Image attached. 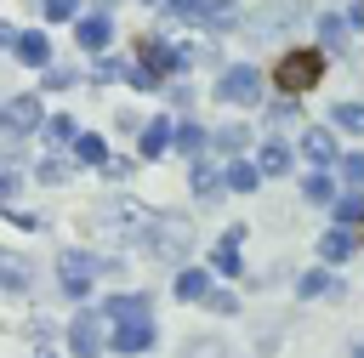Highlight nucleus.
I'll return each instance as SVG.
<instances>
[{
    "instance_id": "nucleus-39",
    "label": "nucleus",
    "mask_w": 364,
    "mask_h": 358,
    "mask_svg": "<svg viewBox=\"0 0 364 358\" xmlns=\"http://www.w3.org/2000/svg\"><path fill=\"white\" fill-rule=\"evenodd\" d=\"M68 85H74V68H63V63L40 68V91H68Z\"/></svg>"
},
{
    "instance_id": "nucleus-28",
    "label": "nucleus",
    "mask_w": 364,
    "mask_h": 358,
    "mask_svg": "<svg viewBox=\"0 0 364 358\" xmlns=\"http://www.w3.org/2000/svg\"><path fill=\"white\" fill-rule=\"evenodd\" d=\"M330 216H336V227H364V193L341 188V193L330 199Z\"/></svg>"
},
{
    "instance_id": "nucleus-8",
    "label": "nucleus",
    "mask_w": 364,
    "mask_h": 358,
    "mask_svg": "<svg viewBox=\"0 0 364 358\" xmlns=\"http://www.w3.org/2000/svg\"><path fill=\"white\" fill-rule=\"evenodd\" d=\"M313 11H307V0H290V6H262L256 17H245V28L256 34V40H279V34H290V28H301Z\"/></svg>"
},
{
    "instance_id": "nucleus-20",
    "label": "nucleus",
    "mask_w": 364,
    "mask_h": 358,
    "mask_svg": "<svg viewBox=\"0 0 364 358\" xmlns=\"http://www.w3.org/2000/svg\"><path fill=\"white\" fill-rule=\"evenodd\" d=\"M358 256V233L353 227H324L318 233V261L324 267H341V261H353Z\"/></svg>"
},
{
    "instance_id": "nucleus-23",
    "label": "nucleus",
    "mask_w": 364,
    "mask_h": 358,
    "mask_svg": "<svg viewBox=\"0 0 364 358\" xmlns=\"http://www.w3.org/2000/svg\"><path fill=\"white\" fill-rule=\"evenodd\" d=\"M68 159H74V165H85V170H102V159H108V142H102L97 131H74V142H68Z\"/></svg>"
},
{
    "instance_id": "nucleus-47",
    "label": "nucleus",
    "mask_w": 364,
    "mask_h": 358,
    "mask_svg": "<svg viewBox=\"0 0 364 358\" xmlns=\"http://www.w3.org/2000/svg\"><path fill=\"white\" fill-rule=\"evenodd\" d=\"M34 358H57V352H34Z\"/></svg>"
},
{
    "instance_id": "nucleus-45",
    "label": "nucleus",
    "mask_w": 364,
    "mask_h": 358,
    "mask_svg": "<svg viewBox=\"0 0 364 358\" xmlns=\"http://www.w3.org/2000/svg\"><path fill=\"white\" fill-rule=\"evenodd\" d=\"M11 40H17V23H6V17H0V51H11Z\"/></svg>"
},
{
    "instance_id": "nucleus-44",
    "label": "nucleus",
    "mask_w": 364,
    "mask_h": 358,
    "mask_svg": "<svg viewBox=\"0 0 364 358\" xmlns=\"http://www.w3.org/2000/svg\"><path fill=\"white\" fill-rule=\"evenodd\" d=\"M0 210H6V216H11V222H17V227H28V233H34V227H40V216H34V210H17V205H0Z\"/></svg>"
},
{
    "instance_id": "nucleus-35",
    "label": "nucleus",
    "mask_w": 364,
    "mask_h": 358,
    "mask_svg": "<svg viewBox=\"0 0 364 358\" xmlns=\"http://www.w3.org/2000/svg\"><path fill=\"white\" fill-rule=\"evenodd\" d=\"M125 74H131V63H125V57H114V51H102V57H97V68H91V80H97V85H119Z\"/></svg>"
},
{
    "instance_id": "nucleus-10",
    "label": "nucleus",
    "mask_w": 364,
    "mask_h": 358,
    "mask_svg": "<svg viewBox=\"0 0 364 358\" xmlns=\"http://www.w3.org/2000/svg\"><path fill=\"white\" fill-rule=\"evenodd\" d=\"M245 233H250L245 222H228L222 227V239L210 244V278H245V256H239L245 250Z\"/></svg>"
},
{
    "instance_id": "nucleus-18",
    "label": "nucleus",
    "mask_w": 364,
    "mask_h": 358,
    "mask_svg": "<svg viewBox=\"0 0 364 358\" xmlns=\"http://www.w3.org/2000/svg\"><path fill=\"white\" fill-rule=\"evenodd\" d=\"M313 34H318L313 45H318L324 57L347 51V40H353V28H347V17H341V11H318V17H313Z\"/></svg>"
},
{
    "instance_id": "nucleus-41",
    "label": "nucleus",
    "mask_w": 364,
    "mask_h": 358,
    "mask_svg": "<svg viewBox=\"0 0 364 358\" xmlns=\"http://www.w3.org/2000/svg\"><path fill=\"white\" fill-rule=\"evenodd\" d=\"M102 176H108V182H131V176H136V159H125V153L114 159V153H108V159H102Z\"/></svg>"
},
{
    "instance_id": "nucleus-11",
    "label": "nucleus",
    "mask_w": 364,
    "mask_h": 358,
    "mask_svg": "<svg viewBox=\"0 0 364 358\" xmlns=\"http://www.w3.org/2000/svg\"><path fill=\"white\" fill-rule=\"evenodd\" d=\"M74 45H80L85 57H102V51L114 45V17H108V11H80V17H74Z\"/></svg>"
},
{
    "instance_id": "nucleus-36",
    "label": "nucleus",
    "mask_w": 364,
    "mask_h": 358,
    "mask_svg": "<svg viewBox=\"0 0 364 358\" xmlns=\"http://www.w3.org/2000/svg\"><path fill=\"white\" fill-rule=\"evenodd\" d=\"M199 307H205L210 318H233V313H239V295H233V290H222V284H210Z\"/></svg>"
},
{
    "instance_id": "nucleus-1",
    "label": "nucleus",
    "mask_w": 364,
    "mask_h": 358,
    "mask_svg": "<svg viewBox=\"0 0 364 358\" xmlns=\"http://www.w3.org/2000/svg\"><path fill=\"white\" fill-rule=\"evenodd\" d=\"M51 267H57V290L68 301H91V284L97 278H119L125 273L119 256H102V250H85V244H63Z\"/></svg>"
},
{
    "instance_id": "nucleus-32",
    "label": "nucleus",
    "mask_w": 364,
    "mask_h": 358,
    "mask_svg": "<svg viewBox=\"0 0 364 358\" xmlns=\"http://www.w3.org/2000/svg\"><path fill=\"white\" fill-rule=\"evenodd\" d=\"M23 182H28V170H23V159H17V153H0V205H11Z\"/></svg>"
},
{
    "instance_id": "nucleus-19",
    "label": "nucleus",
    "mask_w": 364,
    "mask_h": 358,
    "mask_svg": "<svg viewBox=\"0 0 364 358\" xmlns=\"http://www.w3.org/2000/svg\"><path fill=\"white\" fill-rule=\"evenodd\" d=\"M188 193H193L199 205H216V199L228 193V188H222V165H210V159L199 153V159H193V170H188Z\"/></svg>"
},
{
    "instance_id": "nucleus-38",
    "label": "nucleus",
    "mask_w": 364,
    "mask_h": 358,
    "mask_svg": "<svg viewBox=\"0 0 364 358\" xmlns=\"http://www.w3.org/2000/svg\"><path fill=\"white\" fill-rule=\"evenodd\" d=\"M301 114V97H273V102H262V119L267 125H290Z\"/></svg>"
},
{
    "instance_id": "nucleus-37",
    "label": "nucleus",
    "mask_w": 364,
    "mask_h": 358,
    "mask_svg": "<svg viewBox=\"0 0 364 358\" xmlns=\"http://www.w3.org/2000/svg\"><path fill=\"white\" fill-rule=\"evenodd\" d=\"M165 6V17H176V23H205L210 17V0H159Z\"/></svg>"
},
{
    "instance_id": "nucleus-13",
    "label": "nucleus",
    "mask_w": 364,
    "mask_h": 358,
    "mask_svg": "<svg viewBox=\"0 0 364 358\" xmlns=\"http://www.w3.org/2000/svg\"><path fill=\"white\" fill-rule=\"evenodd\" d=\"M11 57H17L23 68H34V74L57 63V57H51V34H46V28H17V40H11Z\"/></svg>"
},
{
    "instance_id": "nucleus-29",
    "label": "nucleus",
    "mask_w": 364,
    "mask_h": 358,
    "mask_svg": "<svg viewBox=\"0 0 364 358\" xmlns=\"http://www.w3.org/2000/svg\"><path fill=\"white\" fill-rule=\"evenodd\" d=\"M330 131H347V136H364V102H353V97H341V102H330Z\"/></svg>"
},
{
    "instance_id": "nucleus-4",
    "label": "nucleus",
    "mask_w": 364,
    "mask_h": 358,
    "mask_svg": "<svg viewBox=\"0 0 364 358\" xmlns=\"http://www.w3.org/2000/svg\"><path fill=\"white\" fill-rule=\"evenodd\" d=\"M97 222H102V233H114L119 244H142V233H148V222H154V205H142V199H131V193H108V199L97 205Z\"/></svg>"
},
{
    "instance_id": "nucleus-33",
    "label": "nucleus",
    "mask_w": 364,
    "mask_h": 358,
    "mask_svg": "<svg viewBox=\"0 0 364 358\" xmlns=\"http://www.w3.org/2000/svg\"><path fill=\"white\" fill-rule=\"evenodd\" d=\"M74 114H46V125H40V136H46V148H68L74 142Z\"/></svg>"
},
{
    "instance_id": "nucleus-22",
    "label": "nucleus",
    "mask_w": 364,
    "mask_h": 358,
    "mask_svg": "<svg viewBox=\"0 0 364 358\" xmlns=\"http://www.w3.org/2000/svg\"><path fill=\"white\" fill-rule=\"evenodd\" d=\"M250 136H256L250 125H239V119H228V125H216V131H210V148H216L222 159H239V153L250 148Z\"/></svg>"
},
{
    "instance_id": "nucleus-6",
    "label": "nucleus",
    "mask_w": 364,
    "mask_h": 358,
    "mask_svg": "<svg viewBox=\"0 0 364 358\" xmlns=\"http://www.w3.org/2000/svg\"><path fill=\"white\" fill-rule=\"evenodd\" d=\"M63 347H68V358H102L108 352V318L97 307H74V318L63 330Z\"/></svg>"
},
{
    "instance_id": "nucleus-27",
    "label": "nucleus",
    "mask_w": 364,
    "mask_h": 358,
    "mask_svg": "<svg viewBox=\"0 0 364 358\" xmlns=\"http://www.w3.org/2000/svg\"><path fill=\"white\" fill-rule=\"evenodd\" d=\"M336 290H341V278H336L324 261H318V267H307V273L296 278V295H301V301H318V295H336Z\"/></svg>"
},
{
    "instance_id": "nucleus-25",
    "label": "nucleus",
    "mask_w": 364,
    "mask_h": 358,
    "mask_svg": "<svg viewBox=\"0 0 364 358\" xmlns=\"http://www.w3.org/2000/svg\"><path fill=\"white\" fill-rule=\"evenodd\" d=\"M171 148H176V153H188V159H199V153H210V131H205L199 119H176Z\"/></svg>"
},
{
    "instance_id": "nucleus-15",
    "label": "nucleus",
    "mask_w": 364,
    "mask_h": 358,
    "mask_svg": "<svg viewBox=\"0 0 364 358\" xmlns=\"http://www.w3.org/2000/svg\"><path fill=\"white\" fill-rule=\"evenodd\" d=\"M250 165H256V170H262V182H267V176H290V170H296V153H290V142H284V136H262V142H256V153H250Z\"/></svg>"
},
{
    "instance_id": "nucleus-9",
    "label": "nucleus",
    "mask_w": 364,
    "mask_h": 358,
    "mask_svg": "<svg viewBox=\"0 0 364 358\" xmlns=\"http://www.w3.org/2000/svg\"><path fill=\"white\" fill-rule=\"evenodd\" d=\"M154 341H159L154 318H119V324H108V352H119V358H142V352H154Z\"/></svg>"
},
{
    "instance_id": "nucleus-12",
    "label": "nucleus",
    "mask_w": 364,
    "mask_h": 358,
    "mask_svg": "<svg viewBox=\"0 0 364 358\" xmlns=\"http://www.w3.org/2000/svg\"><path fill=\"white\" fill-rule=\"evenodd\" d=\"M171 136H176V119H171V114H148L142 131H136V159H142V165H148V159H165V153H171Z\"/></svg>"
},
{
    "instance_id": "nucleus-21",
    "label": "nucleus",
    "mask_w": 364,
    "mask_h": 358,
    "mask_svg": "<svg viewBox=\"0 0 364 358\" xmlns=\"http://www.w3.org/2000/svg\"><path fill=\"white\" fill-rule=\"evenodd\" d=\"M210 284H216V278H210V267H193V261H182V267H176V278H171V295H176V301H193V307H199Z\"/></svg>"
},
{
    "instance_id": "nucleus-24",
    "label": "nucleus",
    "mask_w": 364,
    "mask_h": 358,
    "mask_svg": "<svg viewBox=\"0 0 364 358\" xmlns=\"http://www.w3.org/2000/svg\"><path fill=\"white\" fill-rule=\"evenodd\" d=\"M222 188H228V193H256V188H262V170L250 165V153H239V159L222 165Z\"/></svg>"
},
{
    "instance_id": "nucleus-16",
    "label": "nucleus",
    "mask_w": 364,
    "mask_h": 358,
    "mask_svg": "<svg viewBox=\"0 0 364 358\" xmlns=\"http://www.w3.org/2000/svg\"><path fill=\"white\" fill-rule=\"evenodd\" d=\"M97 313H102L108 324H119V318H154V295H148V290H114Z\"/></svg>"
},
{
    "instance_id": "nucleus-43",
    "label": "nucleus",
    "mask_w": 364,
    "mask_h": 358,
    "mask_svg": "<svg viewBox=\"0 0 364 358\" xmlns=\"http://www.w3.org/2000/svg\"><path fill=\"white\" fill-rule=\"evenodd\" d=\"M114 131H119V136H136V131H142V119H136L131 108H119V114H114Z\"/></svg>"
},
{
    "instance_id": "nucleus-2",
    "label": "nucleus",
    "mask_w": 364,
    "mask_h": 358,
    "mask_svg": "<svg viewBox=\"0 0 364 358\" xmlns=\"http://www.w3.org/2000/svg\"><path fill=\"white\" fill-rule=\"evenodd\" d=\"M193 244H199V227H193L182 210H154V222H148V233H142V250H148L154 261L182 267V261L193 256Z\"/></svg>"
},
{
    "instance_id": "nucleus-26",
    "label": "nucleus",
    "mask_w": 364,
    "mask_h": 358,
    "mask_svg": "<svg viewBox=\"0 0 364 358\" xmlns=\"http://www.w3.org/2000/svg\"><path fill=\"white\" fill-rule=\"evenodd\" d=\"M336 193H341V182H336L330 170H313V165L301 170V199H307V205H324V210H330Z\"/></svg>"
},
{
    "instance_id": "nucleus-34",
    "label": "nucleus",
    "mask_w": 364,
    "mask_h": 358,
    "mask_svg": "<svg viewBox=\"0 0 364 358\" xmlns=\"http://www.w3.org/2000/svg\"><path fill=\"white\" fill-rule=\"evenodd\" d=\"M176 358H228V341L222 335H188Z\"/></svg>"
},
{
    "instance_id": "nucleus-40",
    "label": "nucleus",
    "mask_w": 364,
    "mask_h": 358,
    "mask_svg": "<svg viewBox=\"0 0 364 358\" xmlns=\"http://www.w3.org/2000/svg\"><path fill=\"white\" fill-rule=\"evenodd\" d=\"M40 11H46V23H74L80 0H40Z\"/></svg>"
},
{
    "instance_id": "nucleus-46",
    "label": "nucleus",
    "mask_w": 364,
    "mask_h": 358,
    "mask_svg": "<svg viewBox=\"0 0 364 358\" xmlns=\"http://www.w3.org/2000/svg\"><path fill=\"white\" fill-rule=\"evenodd\" d=\"M353 358H364V341H358V347H353Z\"/></svg>"
},
{
    "instance_id": "nucleus-3",
    "label": "nucleus",
    "mask_w": 364,
    "mask_h": 358,
    "mask_svg": "<svg viewBox=\"0 0 364 358\" xmlns=\"http://www.w3.org/2000/svg\"><path fill=\"white\" fill-rule=\"evenodd\" d=\"M324 63H330V57H324L318 45H290V51L273 63V91H279V97H307V91L324 80Z\"/></svg>"
},
{
    "instance_id": "nucleus-14",
    "label": "nucleus",
    "mask_w": 364,
    "mask_h": 358,
    "mask_svg": "<svg viewBox=\"0 0 364 358\" xmlns=\"http://www.w3.org/2000/svg\"><path fill=\"white\" fill-rule=\"evenodd\" d=\"M301 159H307L313 170H330V165L341 159V142H336V131H330V125H307V131H301Z\"/></svg>"
},
{
    "instance_id": "nucleus-17",
    "label": "nucleus",
    "mask_w": 364,
    "mask_h": 358,
    "mask_svg": "<svg viewBox=\"0 0 364 358\" xmlns=\"http://www.w3.org/2000/svg\"><path fill=\"white\" fill-rule=\"evenodd\" d=\"M28 284H34L28 256L11 250V244H0V290H6V295H28Z\"/></svg>"
},
{
    "instance_id": "nucleus-5",
    "label": "nucleus",
    "mask_w": 364,
    "mask_h": 358,
    "mask_svg": "<svg viewBox=\"0 0 364 358\" xmlns=\"http://www.w3.org/2000/svg\"><path fill=\"white\" fill-rule=\"evenodd\" d=\"M210 97L228 102V108H262V102H267V74H262L256 63H228V68L216 74Z\"/></svg>"
},
{
    "instance_id": "nucleus-7",
    "label": "nucleus",
    "mask_w": 364,
    "mask_h": 358,
    "mask_svg": "<svg viewBox=\"0 0 364 358\" xmlns=\"http://www.w3.org/2000/svg\"><path fill=\"white\" fill-rule=\"evenodd\" d=\"M46 125V108H40V91H17L0 102V131L6 136H40Z\"/></svg>"
},
{
    "instance_id": "nucleus-31",
    "label": "nucleus",
    "mask_w": 364,
    "mask_h": 358,
    "mask_svg": "<svg viewBox=\"0 0 364 358\" xmlns=\"http://www.w3.org/2000/svg\"><path fill=\"white\" fill-rule=\"evenodd\" d=\"M336 182L353 188V193H364V148H341V159H336Z\"/></svg>"
},
{
    "instance_id": "nucleus-42",
    "label": "nucleus",
    "mask_w": 364,
    "mask_h": 358,
    "mask_svg": "<svg viewBox=\"0 0 364 358\" xmlns=\"http://www.w3.org/2000/svg\"><path fill=\"white\" fill-rule=\"evenodd\" d=\"M171 102H176V114L188 119V108H193V85H188V80H176V85H171Z\"/></svg>"
},
{
    "instance_id": "nucleus-30",
    "label": "nucleus",
    "mask_w": 364,
    "mask_h": 358,
    "mask_svg": "<svg viewBox=\"0 0 364 358\" xmlns=\"http://www.w3.org/2000/svg\"><path fill=\"white\" fill-rule=\"evenodd\" d=\"M34 182H40V188H63V182H74V159H63V153H46V159L34 165Z\"/></svg>"
}]
</instances>
